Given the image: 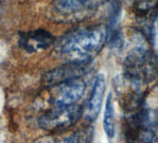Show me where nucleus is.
<instances>
[{"label": "nucleus", "instance_id": "obj_2", "mask_svg": "<svg viewBox=\"0 0 158 143\" xmlns=\"http://www.w3.org/2000/svg\"><path fill=\"white\" fill-rule=\"evenodd\" d=\"M124 74L134 85L151 82L158 76V59L153 50L138 46L124 60Z\"/></svg>", "mask_w": 158, "mask_h": 143}, {"label": "nucleus", "instance_id": "obj_7", "mask_svg": "<svg viewBox=\"0 0 158 143\" xmlns=\"http://www.w3.org/2000/svg\"><path fill=\"white\" fill-rule=\"evenodd\" d=\"M19 46L27 52H37L46 50L54 43V37L50 32L43 29L21 33L18 39Z\"/></svg>", "mask_w": 158, "mask_h": 143}, {"label": "nucleus", "instance_id": "obj_4", "mask_svg": "<svg viewBox=\"0 0 158 143\" xmlns=\"http://www.w3.org/2000/svg\"><path fill=\"white\" fill-rule=\"evenodd\" d=\"M82 116L83 107L77 104L65 107H53L40 118L38 124L47 132H63L73 126Z\"/></svg>", "mask_w": 158, "mask_h": 143}, {"label": "nucleus", "instance_id": "obj_5", "mask_svg": "<svg viewBox=\"0 0 158 143\" xmlns=\"http://www.w3.org/2000/svg\"><path fill=\"white\" fill-rule=\"evenodd\" d=\"M51 103L53 107H65L77 104L86 89L85 82L81 79L72 80L52 87Z\"/></svg>", "mask_w": 158, "mask_h": 143}, {"label": "nucleus", "instance_id": "obj_6", "mask_svg": "<svg viewBox=\"0 0 158 143\" xmlns=\"http://www.w3.org/2000/svg\"><path fill=\"white\" fill-rule=\"evenodd\" d=\"M89 64L67 63L63 66L56 67L48 71L43 76V84L46 87H55L60 84L66 83L72 80L81 79L88 71Z\"/></svg>", "mask_w": 158, "mask_h": 143}, {"label": "nucleus", "instance_id": "obj_9", "mask_svg": "<svg viewBox=\"0 0 158 143\" xmlns=\"http://www.w3.org/2000/svg\"><path fill=\"white\" fill-rule=\"evenodd\" d=\"M94 137V127L81 128L73 134L62 138H46L36 143H90Z\"/></svg>", "mask_w": 158, "mask_h": 143}, {"label": "nucleus", "instance_id": "obj_3", "mask_svg": "<svg viewBox=\"0 0 158 143\" xmlns=\"http://www.w3.org/2000/svg\"><path fill=\"white\" fill-rule=\"evenodd\" d=\"M107 0H53L51 15L58 21L71 22L87 18Z\"/></svg>", "mask_w": 158, "mask_h": 143}, {"label": "nucleus", "instance_id": "obj_8", "mask_svg": "<svg viewBox=\"0 0 158 143\" xmlns=\"http://www.w3.org/2000/svg\"><path fill=\"white\" fill-rule=\"evenodd\" d=\"M104 91H105V80H104V76L100 74L97 76L94 81V88L87 102V105L85 109H83L84 117L89 122H94L100 113Z\"/></svg>", "mask_w": 158, "mask_h": 143}, {"label": "nucleus", "instance_id": "obj_1", "mask_svg": "<svg viewBox=\"0 0 158 143\" xmlns=\"http://www.w3.org/2000/svg\"><path fill=\"white\" fill-rule=\"evenodd\" d=\"M107 39V27L94 26L68 34L60 43V56L67 63L90 64Z\"/></svg>", "mask_w": 158, "mask_h": 143}, {"label": "nucleus", "instance_id": "obj_10", "mask_svg": "<svg viewBox=\"0 0 158 143\" xmlns=\"http://www.w3.org/2000/svg\"><path fill=\"white\" fill-rule=\"evenodd\" d=\"M104 130L108 138H113L115 135V111L113 105V96L109 93L106 99L105 109H104V119H103Z\"/></svg>", "mask_w": 158, "mask_h": 143}, {"label": "nucleus", "instance_id": "obj_11", "mask_svg": "<svg viewBox=\"0 0 158 143\" xmlns=\"http://www.w3.org/2000/svg\"><path fill=\"white\" fill-rule=\"evenodd\" d=\"M158 8V0H140L135 4L136 13L141 17L149 15L151 12L155 11Z\"/></svg>", "mask_w": 158, "mask_h": 143}]
</instances>
